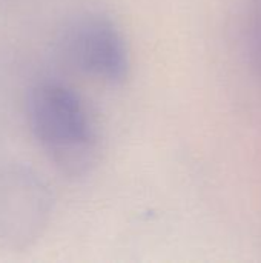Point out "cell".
<instances>
[{
	"instance_id": "cell-2",
	"label": "cell",
	"mask_w": 261,
	"mask_h": 263,
	"mask_svg": "<svg viewBox=\"0 0 261 263\" xmlns=\"http://www.w3.org/2000/svg\"><path fill=\"white\" fill-rule=\"evenodd\" d=\"M54 197L42 176L25 163L0 168V248L26 251L45 233Z\"/></svg>"
},
{
	"instance_id": "cell-3",
	"label": "cell",
	"mask_w": 261,
	"mask_h": 263,
	"mask_svg": "<svg viewBox=\"0 0 261 263\" xmlns=\"http://www.w3.org/2000/svg\"><path fill=\"white\" fill-rule=\"evenodd\" d=\"M65 57L80 72L106 83H122L129 71V52L117 23L100 12L75 17L63 31Z\"/></svg>"
},
{
	"instance_id": "cell-1",
	"label": "cell",
	"mask_w": 261,
	"mask_h": 263,
	"mask_svg": "<svg viewBox=\"0 0 261 263\" xmlns=\"http://www.w3.org/2000/svg\"><path fill=\"white\" fill-rule=\"evenodd\" d=\"M26 119L35 142L63 176L89 173L98 154V134L78 92L60 82H40L26 96Z\"/></svg>"
}]
</instances>
